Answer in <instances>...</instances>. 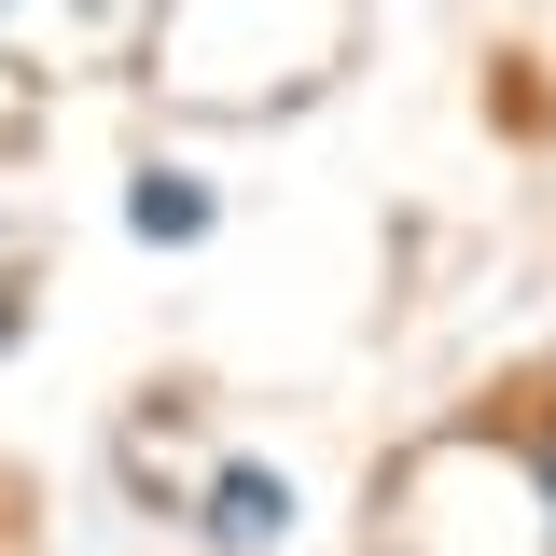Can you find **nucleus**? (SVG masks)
Here are the masks:
<instances>
[{
	"mask_svg": "<svg viewBox=\"0 0 556 556\" xmlns=\"http://www.w3.org/2000/svg\"><path fill=\"white\" fill-rule=\"evenodd\" d=\"M278 529H292V486H278L265 459H237V473H208V543H223V556H265Z\"/></svg>",
	"mask_w": 556,
	"mask_h": 556,
	"instance_id": "obj_1",
	"label": "nucleus"
},
{
	"mask_svg": "<svg viewBox=\"0 0 556 556\" xmlns=\"http://www.w3.org/2000/svg\"><path fill=\"white\" fill-rule=\"evenodd\" d=\"M126 223L153 237V251H195V237H208V181H195V167H139V181H126Z\"/></svg>",
	"mask_w": 556,
	"mask_h": 556,
	"instance_id": "obj_2",
	"label": "nucleus"
},
{
	"mask_svg": "<svg viewBox=\"0 0 556 556\" xmlns=\"http://www.w3.org/2000/svg\"><path fill=\"white\" fill-rule=\"evenodd\" d=\"M0 348H14V306H0Z\"/></svg>",
	"mask_w": 556,
	"mask_h": 556,
	"instance_id": "obj_3",
	"label": "nucleus"
},
{
	"mask_svg": "<svg viewBox=\"0 0 556 556\" xmlns=\"http://www.w3.org/2000/svg\"><path fill=\"white\" fill-rule=\"evenodd\" d=\"M543 501H556V459H543Z\"/></svg>",
	"mask_w": 556,
	"mask_h": 556,
	"instance_id": "obj_4",
	"label": "nucleus"
}]
</instances>
